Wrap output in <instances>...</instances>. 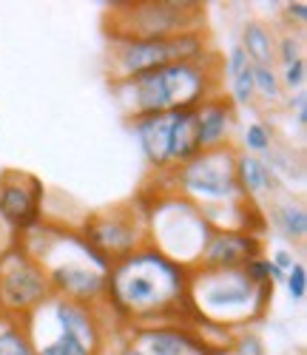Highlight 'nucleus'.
<instances>
[{"mask_svg": "<svg viewBox=\"0 0 307 355\" xmlns=\"http://www.w3.org/2000/svg\"><path fill=\"white\" fill-rule=\"evenodd\" d=\"M191 270L171 261L151 245L111 261L106 307L119 327H148L163 321H185Z\"/></svg>", "mask_w": 307, "mask_h": 355, "instance_id": "1", "label": "nucleus"}, {"mask_svg": "<svg viewBox=\"0 0 307 355\" xmlns=\"http://www.w3.org/2000/svg\"><path fill=\"white\" fill-rule=\"evenodd\" d=\"M108 40H171L205 32V6L197 0H128L106 12Z\"/></svg>", "mask_w": 307, "mask_h": 355, "instance_id": "6", "label": "nucleus"}, {"mask_svg": "<svg viewBox=\"0 0 307 355\" xmlns=\"http://www.w3.org/2000/svg\"><path fill=\"white\" fill-rule=\"evenodd\" d=\"M262 159L267 162V168L273 171L276 180H279L282 191H285V188H293V185H296V188L304 185V162H296V159H293V151H290V148L273 145Z\"/></svg>", "mask_w": 307, "mask_h": 355, "instance_id": "20", "label": "nucleus"}, {"mask_svg": "<svg viewBox=\"0 0 307 355\" xmlns=\"http://www.w3.org/2000/svg\"><path fill=\"white\" fill-rule=\"evenodd\" d=\"M273 290L256 284L244 270H202L188 276V315L222 330H248L259 324L273 302Z\"/></svg>", "mask_w": 307, "mask_h": 355, "instance_id": "4", "label": "nucleus"}, {"mask_svg": "<svg viewBox=\"0 0 307 355\" xmlns=\"http://www.w3.org/2000/svg\"><path fill=\"white\" fill-rule=\"evenodd\" d=\"M254 92H256V97L267 100L270 105L282 103L285 92H282V83H279V71L270 69V66H254Z\"/></svg>", "mask_w": 307, "mask_h": 355, "instance_id": "23", "label": "nucleus"}, {"mask_svg": "<svg viewBox=\"0 0 307 355\" xmlns=\"http://www.w3.org/2000/svg\"><path fill=\"white\" fill-rule=\"evenodd\" d=\"M126 123L145 114L194 111L199 103L222 92V54L210 51L199 60H182L145 71L131 80L108 83Z\"/></svg>", "mask_w": 307, "mask_h": 355, "instance_id": "2", "label": "nucleus"}, {"mask_svg": "<svg viewBox=\"0 0 307 355\" xmlns=\"http://www.w3.org/2000/svg\"><path fill=\"white\" fill-rule=\"evenodd\" d=\"M80 236L94 248L103 259L117 261L148 245V225H145V196L140 193L137 202L114 205L106 211H94L83 216Z\"/></svg>", "mask_w": 307, "mask_h": 355, "instance_id": "10", "label": "nucleus"}, {"mask_svg": "<svg viewBox=\"0 0 307 355\" xmlns=\"http://www.w3.org/2000/svg\"><path fill=\"white\" fill-rule=\"evenodd\" d=\"M236 148H217V151H202L191 162L179 165L168 173L154 176L157 191L148 193H176L188 199L197 208H213V205H225L244 199L233 173Z\"/></svg>", "mask_w": 307, "mask_h": 355, "instance_id": "8", "label": "nucleus"}, {"mask_svg": "<svg viewBox=\"0 0 307 355\" xmlns=\"http://www.w3.org/2000/svg\"><path fill=\"white\" fill-rule=\"evenodd\" d=\"M267 259L276 264V268H279L285 276H288V270H293V264L299 261V256L293 253V250H288V248H276V250H270L267 253Z\"/></svg>", "mask_w": 307, "mask_h": 355, "instance_id": "33", "label": "nucleus"}, {"mask_svg": "<svg viewBox=\"0 0 307 355\" xmlns=\"http://www.w3.org/2000/svg\"><path fill=\"white\" fill-rule=\"evenodd\" d=\"M242 51L248 54L251 66H270L276 69V35L265 20H248L242 26L239 37Z\"/></svg>", "mask_w": 307, "mask_h": 355, "instance_id": "19", "label": "nucleus"}, {"mask_svg": "<svg viewBox=\"0 0 307 355\" xmlns=\"http://www.w3.org/2000/svg\"><path fill=\"white\" fill-rule=\"evenodd\" d=\"M265 219L273 222V227L279 230L288 242L301 245L307 236V208L301 199L293 196H276L273 202H267V214Z\"/></svg>", "mask_w": 307, "mask_h": 355, "instance_id": "18", "label": "nucleus"}, {"mask_svg": "<svg viewBox=\"0 0 307 355\" xmlns=\"http://www.w3.org/2000/svg\"><path fill=\"white\" fill-rule=\"evenodd\" d=\"M301 57H304V40H301V35L285 32L279 40H276V63H282V69L290 66V63H296V60H301Z\"/></svg>", "mask_w": 307, "mask_h": 355, "instance_id": "27", "label": "nucleus"}, {"mask_svg": "<svg viewBox=\"0 0 307 355\" xmlns=\"http://www.w3.org/2000/svg\"><path fill=\"white\" fill-rule=\"evenodd\" d=\"M267 250V239L248 230H210L199 253L202 270H242L251 259Z\"/></svg>", "mask_w": 307, "mask_h": 355, "instance_id": "14", "label": "nucleus"}, {"mask_svg": "<svg viewBox=\"0 0 307 355\" xmlns=\"http://www.w3.org/2000/svg\"><path fill=\"white\" fill-rule=\"evenodd\" d=\"M282 15H285V20L290 26V32H293V26L304 28V23H307V3H304V0H290V3H285Z\"/></svg>", "mask_w": 307, "mask_h": 355, "instance_id": "32", "label": "nucleus"}, {"mask_svg": "<svg viewBox=\"0 0 307 355\" xmlns=\"http://www.w3.org/2000/svg\"><path fill=\"white\" fill-rule=\"evenodd\" d=\"M46 185L35 173H26L17 168H6L0 173V222H3L17 239L35 230L43 216Z\"/></svg>", "mask_w": 307, "mask_h": 355, "instance_id": "12", "label": "nucleus"}, {"mask_svg": "<svg viewBox=\"0 0 307 355\" xmlns=\"http://www.w3.org/2000/svg\"><path fill=\"white\" fill-rule=\"evenodd\" d=\"M285 105H288V111L293 114V120H296V128H299V131H304V128H307V94H304V92L288 94Z\"/></svg>", "mask_w": 307, "mask_h": 355, "instance_id": "31", "label": "nucleus"}, {"mask_svg": "<svg viewBox=\"0 0 307 355\" xmlns=\"http://www.w3.org/2000/svg\"><path fill=\"white\" fill-rule=\"evenodd\" d=\"M279 83H282V92L285 94H296V92H304V85H307V60L301 57V60L290 63L282 69L279 74Z\"/></svg>", "mask_w": 307, "mask_h": 355, "instance_id": "28", "label": "nucleus"}, {"mask_svg": "<svg viewBox=\"0 0 307 355\" xmlns=\"http://www.w3.org/2000/svg\"><path fill=\"white\" fill-rule=\"evenodd\" d=\"M126 338L140 347L142 355H231V349L208 347L191 318L148 324V327H126Z\"/></svg>", "mask_w": 307, "mask_h": 355, "instance_id": "13", "label": "nucleus"}, {"mask_svg": "<svg viewBox=\"0 0 307 355\" xmlns=\"http://www.w3.org/2000/svg\"><path fill=\"white\" fill-rule=\"evenodd\" d=\"M210 51L213 49H210L208 32H194V35L171 37V40H108L106 74H108V83H119L171 63L199 60V57Z\"/></svg>", "mask_w": 307, "mask_h": 355, "instance_id": "9", "label": "nucleus"}, {"mask_svg": "<svg viewBox=\"0 0 307 355\" xmlns=\"http://www.w3.org/2000/svg\"><path fill=\"white\" fill-rule=\"evenodd\" d=\"M233 173H236V182L244 199L256 202L262 208V202H273L276 196H282V185L279 180L273 176V171L267 168V162L262 157L254 154H244L236 148V159H233Z\"/></svg>", "mask_w": 307, "mask_h": 355, "instance_id": "17", "label": "nucleus"}, {"mask_svg": "<svg viewBox=\"0 0 307 355\" xmlns=\"http://www.w3.org/2000/svg\"><path fill=\"white\" fill-rule=\"evenodd\" d=\"M145 196V225L148 245L160 250L171 261L194 270L199 264V253L210 236V227L197 205L176 193H148Z\"/></svg>", "mask_w": 307, "mask_h": 355, "instance_id": "7", "label": "nucleus"}, {"mask_svg": "<svg viewBox=\"0 0 307 355\" xmlns=\"http://www.w3.org/2000/svg\"><path fill=\"white\" fill-rule=\"evenodd\" d=\"M117 355H142V349H140V347H134V344L126 338V344L119 347V352H117Z\"/></svg>", "mask_w": 307, "mask_h": 355, "instance_id": "34", "label": "nucleus"}, {"mask_svg": "<svg viewBox=\"0 0 307 355\" xmlns=\"http://www.w3.org/2000/svg\"><path fill=\"white\" fill-rule=\"evenodd\" d=\"M51 299V284L28 250L15 242L0 256V315L28 318Z\"/></svg>", "mask_w": 307, "mask_h": 355, "instance_id": "11", "label": "nucleus"}, {"mask_svg": "<svg viewBox=\"0 0 307 355\" xmlns=\"http://www.w3.org/2000/svg\"><path fill=\"white\" fill-rule=\"evenodd\" d=\"M171 123H174V111L145 114V116L128 120V128L140 145V154H142L151 176L171 171Z\"/></svg>", "mask_w": 307, "mask_h": 355, "instance_id": "16", "label": "nucleus"}, {"mask_svg": "<svg viewBox=\"0 0 307 355\" xmlns=\"http://www.w3.org/2000/svg\"><path fill=\"white\" fill-rule=\"evenodd\" d=\"M251 66V60H248V54L242 51V46L236 43V46H231V51L222 57V77H228V80H233L239 71H244Z\"/></svg>", "mask_w": 307, "mask_h": 355, "instance_id": "30", "label": "nucleus"}, {"mask_svg": "<svg viewBox=\"0 0 307 355\" xmlns=\"http://www.w3.org/2000/svg\"><path fill=\"white\" fill-rule=\"evenodd\" d=\"M111 313L103 304H80L51 295L23 318L38 355H106Z\"/></svg>", "mask_w": 307, "mask_h": 355, "instance_id": "5", "label": "nucleus"}, {"mask_svg": "<svg viewBox=\"0 0 307 355\" xmlns=\"http://www.w3.org/2000/svg\"><path fill=\"white\" fill-rule=\"evenodd\" d=\"M231 355H267V349H265V341H262V336L254 330V327H248V330H236L233 333V338H231Z\"/></svg>", "mask_w": 307, "mask_h": 355, "instance_id": "26", "label": "nucleus"}, {"mask_svg": "<svg viewBox=\"0 0 307 355\" xmlns=\"http://www.w3.org/2000/svg\"><path fill=\"white\" fill-rule=\"evenodd\" d=\"M17 242L43 268L51 284V295L72 299L80 304L106 302V282L111 261L91 248L77 227L40 222L35 230L20 236Z\"/></svg>", "mask_w": 307, "mask_h": 355, "instance_id": "3", "label": "nucleus"}, {"mask_svg": "<svg viewBox=\"0 0 307 355\" xmlns=\"http://www.w3.org/2000/svg\"><path fill=\"white\" fill-rule=\"evenodd\" d=\"M242 270L248 273L256 284H267V287H282V284H285V273H282V270L276 268V264L267 259V253H262V256L251 259Z\"/></svg>", "mask_w": 307, "mask_h": 355, "instance_id": "24", "label": "nucleus"}, {"mask_svg": "<svg viewBox=\"0 0 307 355\" xmlns=\"http://www.w3.org/2000/svg\"><path fill=\"white\" fill-rule=\"evenodd\" d=\"M282 287L288 290L290 302H296V304H301V302L307 299V268H304V261H296L293 270H288Z\"/></svg>", "mask_w": 307, "mask_h": 355, "instance_id": "29", "label": "nucleus"}, {"mask_svg": "<svg viewBox=\"0 0 307 355\" xmlns=\"http://www.w3.org/2000/svg\"><path fill=\"white\" fill-rule=\"evenodd\" d=\"M273 145H276V134H273V128L265 120H254V123H248V125L242 128V145H239V151L254 154V157H265Z\"/></svg>", "mask_w": 307, "mask_h": 355, "instance_id": "22", "label": "nucleus"}, {"mask_svg": "<svg viewBox=\"0 0 307 355\" xmlns=\"http://www.w3.org/2000/svg\"><path fill=\"white\" fill-rule=\"evenodd\" d=\"M233 108H251L256 103V92H254V66H248L244 71H239L233 80H231V92H228Z\"/></svg>", "mask_w": 307, "mask_h": 355, "instance_id": "25", "label": "nucleus"}, {"mask_svg": "<svg viewBox=\"0 0 307 355\" xmlns=\"http://www.w3.org/2000/svg\"><path fill=\"white\" fill-rule=\"evenodd\" d=\"M0 355H38L32 336L20 318L0 315Z\"/></svg>", "mask_w": 307, "mask_h": 355, "instance_id": "21", "label": "nucleus"}, {"mask_svg": "<svg viewBox=\"0 0 307 355\" xmlns=\"http://www.w3.org/2000/svg\"><path fill=\"white\" fill-rule=\"evenodd\" d=\"M194 125L199 151H217V148L233 145V131L239 125V111L233 108L231 97L225 92L208 97L194 108Z\"/></svg>", "mask_w": 307, "mask_h": 355, "instance_id": "15", "label": "nucleus"}]
</instances>
